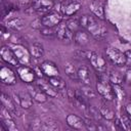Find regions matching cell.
<instances>
[{
  "label": "cell",
  "mask_w": 131,
  "mask_h": 131,
  "mask_svg": "<svg viewBox=\"0 0 131 131\" xmlns=\"http://www.w3.org/2000/svg\"><path fill=\"white\" fill-rule=\"evenodd\" d=\"M55 4V0H33L32 2V9L40 12V13H47L51 11Z\"/></svg>",
  "instance_id": "obj_12"
},
{
  "label": "cell",
  "mask_w": 131,
  "mask_h": 131,
  "mask_svg": "<svg viewBox=\"0 0 131 131\" xmlns=\"http://www.w3.org/2000/svg\"><path fill=\"white\" fill-rule=\"evenodd\" d=\"M81 93L86 98H93L95 96V92L91 88H89V85H84L83 88L81 89Z\"/></svg>",
  "instance_id": "obj_32"
},
{
  "label": "cell",
  "mask_w": 131,
  "mask_h": 131,
  "mask_svg": "<svg viewBox=\"0 0 131 131\" xmlns=\"http://www.w3.org/2000/svg\"><path fill=\"white\" fill-rule=\"evenodd\" d=\"M64 72L69 78L72 80H78V69L72 62H67L64 66Z\"/></svg>",
  "instance_id": "obj_25"
},
{
  "label": "cell",
  "mask_w": 131,
  "mask_h": 131,
  "mask_svg": "<svg viewBox=\"0 0 131 131\" xmlns=\"http://www.w3.org/2000/svg\"><path fill=\"white\" fill-rule=\"evenodd\" d=\"M30 53L32 55V57H35V58H40L44 55V48H43V45L41 43H33L30 47Z\"/></svg>",
  "instance_id": "obj_23"
},
{
  "label": "cell",
  "mask_w": 131,
  "mask_h": 131,
  "mask_svg": "<svg viewBox=\"0 0 131 131\" xmlns=\"http://www.w3.org/2000/svg\"><path fill=\"white\" fill-rule=\"evenodd\" d=\"M78 80H80L83 85H89L90 86L91 75H90V70L87 66H81L78 69Z\"/></svg>",
  "instance_id": "obj_21"
},
{
  "label": "cell",
  "mask_w": 131,
  "mask_h": 131,
  "mask_svg": "<svg viewBox=\"0 0 131 131\" xmlns=\"http://www.w3.org/2000/svg\"><path fill=\"white\" fill-rule=\"evenodd\" d=\"M100 114L102 116V118L106 119V120H114L115 119V113L113 112V110H111L108 106L105 105H101L99 107Z\"/></svg>",
  "instance_id": "obj_29"
},
{
  "label": "cell",
  "mask_w": 131,
  "mask_h": 131,
  "mask_svg": "<svg viewBox=\"0 0 131 131\" xmlns=\"http://www.w3.org/2000/svg\"><path fill=\"white\" fill-rule=\"evenodd\" d=\"M62 21V14L56 11H49L41 17V23L43 27H48V28H54L57 27L60 23Z\"/></svg>",
  "instance_id": "obj_5"
},
{
  "label": "cell",
  "mask_w": 131,
  "mask_h": 131,
  "mask_svg": "<svg viewBox=\"0 0 131 131\" xmlns=\"http://www.w3.org/2000/svg\"><path fill=\"white\" fill-rule=\"evenodd\" d=\"M28 91H29V93L31 94V96L33 97V99L35 100V101H37V102H45L46 100H47V95L36 85V84H34V85H30L29 87H28Z\"/></svg>",
  "instance_id": "obj_19"
},
{
  "label": "cell",
  "mask_w": 131,
  "mask_h": 131,
  "mask_svg": "<svg viewBox=\"0 0 131 131\" xmlns=\"http://www.w3.org/2000/svg\"><path fill=\"white\" fill-rule=\"evenodd\" d=\"M12 50L14 51L19 63L21 64H27L31 61V53L30 50H28L24 45L21 44H14L12 47Z\"/></svg>",
  "instance_id": "obj_10"
},
{
  "label": "cell",
  "mask_w": 131,
  "mask_h": 131,
  "mask_svg": "<svg viewBox=\"0 0 131 131\" xmlns=\"http://www.w3.org/2000/svg\"><path fill=\"white\" fill-rule=\"evenodd\" d=\"M48 81L50 82V84L55 87L57 90H62L66 88V82L63 81L62 78H60L59 76H54V77H50L48 78Z\"/></svg>",
  "instance_id": "obj_26"
},
{
  "label": "cell",
  "mask_w": 131,
  "mask_h": 131,
  "mask_svg": "<svg viewBox=\"0 0 131 131\" xmlns=\"http://www.w3.org/2000/svg\"><path fill=\"white\" fill-rule=\"evenodd\" d=\"M81 3L79 1H69L64 2L61 6V14L64 16H72L76 14L81 9Z\"/></svg>",
  "instance_id": "obj_16"
},
{
  "label": "cell",
  "mask_w": 131,
  "mask_h": 131,
  "mask_svg": "<svg viewBox=\"0 0 131 131\" xmlns=\"http://www.w3.org/2000/svg\"><path fill=\"white\" fill-rule=\"evenodd\" d=\"M80 24L83 29H85L93 38L96 40H101L106 36V29L99 20L98 17L92 14H84L80 18Z\"/></svg>",
  "instance_id": "obj_1"
},
{
  "label": "cell",
  "mask_w": 131,
  "mask_h": 131,
  "mask_svg": "<svg viewBox=\"0 0 131 131\" xmlns=\"http://www.w3.org/2000/svg\"><path fill=\"white\" fill-rule=\"evenodd\" d=\"M66 24H67L68 28L73 33H76L77 31H79L82 28L81 24H80V19H77V18H69L66 20Z\"/></svg>",
  "instance_id": "obj_27"
},
{
  "label": "cell",
  "mask_w": 131,
  "mask_h": 131,
  "mask_svg": "<svg viewBox=\"0 0 131 131\" xmlns=\"http://www.w3.org/2000/svg\"><path fill=\"white\" fill-rule=\"evenodd\" d=\"M113 89H114L115 97H116L118 100H120V101L124 100L126 94H125V91H124V89L122 88L121 84H113Z\"/></svg>",
  "instance_id": "obj_28"
},
{
  "label": "cell",
  "mask_w": 131,
  "mask_h": 131,
  "mask_svg": "<svg viewBox=\"0 0 131 131\" xmlns=\"http://www.w3.org/2000/svg\"><path fill=\"white\" fill-rule=\"evenodd\" d=\"M1 102H2V105H4L12 116H18V111H17V107H16L15 100L10 98L7 94L2 93L1 94Z\"/></svg>",
  "instance_id": "obj_18"
},
{
  "label": "cell",
  "mask_w": 131,
  "mask_h": 131,
  "mask_svg": "<svg viewBox=\"0 0 131 131\" xmlns=\"http://www.w3.org/2000/svg\"><path fill=\"white\" fill-rule=\"evenodd\" d=\"M16 74L18 76V78L27 83V84H31L33 82L36 81L37 79V75L34 69L28 67L27 64H21V66H17L16 68Z\"/></svg>",
  "instance_id": "obj_4"
},
{
  "label": "cell",
  "mask_w": 131,
  "mask_h": 131,
  "mask_svg": "<svg viewBox=\"0 0 131 131\" xmlns=\"http://www.w3.org/2000/svg\"><path fill=\"white\" fill-rule=\"evenodd\" d=\"M66 121H67V124H68L71 128H73V129H76V130L86 129L85 120L82 119L81 117L77 116V115H74V114L68 115L67 118H66Z\"/></svg>",
  "instance_id": "obj_17"
},
{
  "label": "cell",
  "mask_w": 131,
  "mask_h": 131,
  "mask_svg": "<svg viewBox=\"0 0 131 131\" xmlns=\"http://www.w3.org/2000/svg\"><path fill=\"white\" fill-rule=\"evenodd\" d=\"M24 26H25V21L20 17H13L7 21V28H10L11 30H14V31L21 30Z\"/></svg>",
  "instance_id": "obj_24"
},
{
  "label": "cell",
  "mask_w": 131,
  "mask_h": 131,
  "mask_svg": "<svg viewBox=\"0 0 131 131\" xmlns=\"http://www.w3.org/2000/svg\"><path fill=\"white\" fill-rule=\"evenodd\" d=\"M125 57H126V66H128L129 68H131V49L125 51Z\"/></svg>",
  "instance_id": "obj_34"
},
{
  "label": "cell",
  "mask_w": 131,
  "mask_h": 131,
  "mask_svg": "<svg viewBox=\"0 0 131 131\" xmlns=\"http://www.w3.org/2000/svg\"><path fill=\"white\" fill-rule=\"evenodd\" d=\"M90 10L93 13V15H95L99 19H103V17H104V8H103V4L100 1H97V0L92 1L90 3Z\"/></svg>",
  "instance_id": "obj_22"
},
{
  "label": "cell",
  "mask_w": 131,
  "mask_h": 131,
  "mask_svg": "<svg viewBox=\"0 0 131 131\" xmlns=\"http://www.w3.org/2000/svg\"><path fill=\"white\" fill-rule=\"evenodd\" d=\"M0 56H1V59L6 62L7 64H10V66H18L19 64V61L14 53V51L12 50V48L8 47V46H2L1 49H0Z\"/></svg>",
  "instance_id": "obj_9"
},
{
  "label": "cell",
  "mask_w": 131,
  "mask_h": 131,
  "mask_svg": "<svg viewBox=\"0 0 131 131\" xmlns=\"http://www.w3.org/2000/svg\"><path fill=\"white\" fill-rule=\"evenodd\" d=\"M40 129L42 130H56L58 129L57 125H55L54 122H51V123H41V126H40Z\"/></svg>",
  "instance_id": "obj_33"
},
{
  "label": "cell",
  "mask_w": 131,
  "mask_h": 131,
  "mask_svg": "<svg viewBox=\"0 0 131 131\" xmlns=\"http://www.w3.org/2000/svg\"><path fill=\"white\" fill-rule=\"evenodd\" d=\"M0 79L3 84L14 85L17 81V74H15L9 67L2 66L0 68Z\"/></svg>",
  "instance_id": "obj_8"
},
{
  "label": "cell",
  "mask_w": 131,
  "mask_h": 131,
  "mask_svg": "<svg viewBox=\"0 0 131 131\" xmlns=\"http://www.w3.org/2000/svg\"><path fill=\"white\" fill-rule=\"evenodd\" d=\"M0 122L4 125L7 131H17V127L12 120V115L4 105H1L0 108Z\"/></svg>",
  "instance_id": "obj_7"
},
{
  "label": "cell",
  "mask_w": 131,
  "mask_h": 131,
  "mask_svg": "<svg viewBox=\"0 0 131 131\" xmlns=\"http://www.w3.org/2000/svg\"><path fill=\"white\" fill-rule=\"evenodd\" d=\"M89 61H90V63L92 66V68L95 71H97L98 73H104L106 71V60L100 54L91 51V55H90Z\"/></svg>",
  "instance_id": "obj_11"
},
{
  "label": "cell",
  "mask_w": 131,
  "mask_h": 131,
  "mask_svg": "<svg viewBox=\"0 0 131 131\" xmlns=\"http://www.w3.org/2000/svg\"><path fill=\"white\" fill-rule=\"evenodd\" d=\"M96 90L97 92L106 100L112 101L115 98V93L113 89V84L110 82L108 79L104 76H99L96 83Z\"/></svg>",
  "instance_id": "obj_2"
},
{
  "label": "cell",
  "mask_w": 131,
  "mask_h": 131,
  "mask_svg": "<svg viewBox=\"0 0 131 131\" xmlns=\"http://www.w3.org/2000/svg\"><path fill=\"white\" fill-rule=\"evenodd\" d=\"M124 80L126 82H128V83H131V68H129L126 71V73L124 75Z\"/></svg>",
  "instance_id": "obj_35"
},
{
  "label": "cell",
  "mask_w": 131,
  "mask_h": 131,
  "mask_svg": "<svg viewBox=\"0 0 131 131\" xmlns=\"http://www.w3.org/2000/svg\"><path fill=\"white\" fill-rule=\"evenodd\" d=\"M14 100L23 108H29L30 106H32L34 99L31 96V94L29 93V91H20L15 94Z\"/></svg>",
  "instance_id": "obj_14"
},
{
  "label": "cell",
  "mask_w": 131,
  "mask_h": 131,
  "mask_svg": "<svg viewBox=\"0 0 131 131\" xmlns=\"http://www.w3.org/2000/svg\"><path fill=\"white\" fill-rule=\"evenodd\" d=\"M47 96H50V97H55L57 96V89L55 87H53L50 82L48 80H45L43 79L42 77H38L36 79V83H35Z\"/></svg>",
  "instance_id": "obj_13"
},
{
  "label": "cell",
  "mask_w": 131,
  "mask_h": 131,
  "mask_svg": "<svg viewBox=\"0 0 131 131\" xmlns=\"http://www.w3.org/2000/svg\"><path fill=\"white\" fill-rule=\"evenodd\" d=\"M105 55L106 58L115 66H124L126 63L125 52H122L113 46H107L105 48Z\"/></svg>",
  "instance_id": "obj_3"
},
{
  "label": "cell",
  "mask_w": 131,
  "mask_h": 131,
  "mask_svg": "<svg viewBox=\"0 0 131 131\" xmlns=\"http://www.w3.org/2000/svg\"><path fill=\"white\" fill-rule=\"evenodd\" d=\"M89 33L85 29H80L74 33V41L79 46H86L89 43Z\"/></svg>",
  "instance_id": "obj_20"
},
{
  "label": "cell",
  "mask_w": 131,
  "mask_h": 131,
  "mask_svg": "<svg viewBox=\"0 0 131 131\" xmlns=\"http://www.w3.org/2000/svg\"><path fill=\"white\" fill-rule=\"evenodd\" d=\"M56 38L62 42H71L74 40V33L68 28L66 21H61L55 29Z\"/></svg>",
  "instance_id": "obj_6"
},
{
  "label": "cell",
  "mask_w": 131,
  "mask_h": 131,
  "mask_svg": "<svg viewBox=\"0 0 131 131\" xmlns=\"http://www.w3.org/2000/svg\"><path fill=\"white\" fill-rule=\"evenodd\" d=\"M125 111H126V113H127L128 117L131 119V102H130V103H128V104L126 105V107H125Z\"/></svg>",
  "instance_id": "obj_36"
},
{
  "label": "cell",
  "mask_w": 131,
  "mask_h": 131,
  "mask_svg": "<svg viewBox=\"0 0 131 131\" xmlns=\"http://www.w3.org/2000/svg\"><path fill=\"white\" fill-rule=\"evenodd\" d=\"M40 69L43 73L44 76H46L47 78L50 77H54V76H59V70L57 68V66L50 61V60H45L40 64Z\"/></svg>",
  "instance_id": "obj_15"
},
{
  "label": "cell",
  "mask_w": 131,
  "mask_h": 131,
  "mask_svg": "<svg viewBox=\"0 0 131 131\" xmlns=\"http://www.w3.org/2000/svg\"><path fill=\"white\" fill-rule=\"evenodd\" d=\"M40 30V34L46 38H52L55 35V31L53 30V28H48V27H42Z\"/></svg>",
  "instance_id": "obj_31"
},
{
  "label": "cell",
  "mask_w": 131,
  "mask_h": 131,
  "mask_svg": "<svg viewBox=\"0 0 131 131\" xmlns=\"http://www.w3.org/2000/svg\"><path fill=\"white\" fill-rule=\"evenodd\" d=\"M108 80L112 84H121L124 80V76H122L118 72H112L108 76Z\"/></svg>",
  "instance_id": "obj_30"
}]
</instances>
